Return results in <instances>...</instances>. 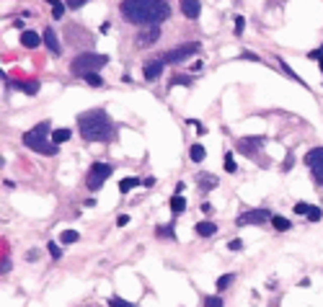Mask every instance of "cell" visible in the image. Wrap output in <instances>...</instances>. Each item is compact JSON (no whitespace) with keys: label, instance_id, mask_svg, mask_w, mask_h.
<instances>
[{"label":"cell","instance_id":"cell-1","mask_svg":"<svg viewBox=\"0 0 323 307\" xmlns=\"http://www.w3.org/2000/svg\"><path fill=\"white\" fill-rule=\"evenodd\" d=\"M122 18L137 26H158L160 21L171 18V6L166 0H122Z\"/></svg>","mask_w":323,"mask_h":307},{"label":"cell","instance_id":"cell-2","mask_svg":"<svg viewBox=\"0 0 323 307\" xmlns=\"http://www.w3.org/2000/svg\"><path fill=\"white\" fill-rule=\"evenodd\" d=\"M78 129L85 142H112L117 137V127L103 108H91V111L78 114Z\"/></svg>","mask_w":323,"mask_h":307},{"label":"cell","instance_id":"cell-3","mask_svg":"<svg viewBox=\"0 0 323 307\" xmlns=\"http://www.w3.org/2000/svg\"><path fill=\"white\" fill-rule=\"evenodd\" d=\"M24 145L36 150L39 155H47V158L57 155V147H60L52 142V124L49 121H39L36 127H31L24 135Z\"/></svg>","mask_w":323,"mask_h":307},{"label":"cell","instance_id":"cell-4","mask_svg":"<svg viewBox=\"0 0 323 307\" xmlns=\"http://www.w3.org/2000/svg\"><path fill=\"white\" fill-rule=\"evenodd\" d=\"M106 62H109V57H106V54L80 52V54L70 62V73H73V75H78V78H85V75H91V73H98Z\"/></svg>","mask_w":323,"mask_h":307},{"label":"cell","instance_id":"cell-5","mask_svg":"<svg viewBox=\"0 0 323 307\" xmlns=\"http://www.w3.org/2000/svg\"><path fill=\"white\" fill-rule=\"evenodd\" d=\"M112 173H114V168H112L109 163H93V165L88 168V178H85V183H88L91 191H98Z\"/></svg>","mask_w":323,"mask_h":307},{"label":"cell","instance_id":"cell-6","mask_svg":"<svg viewBox=\"0 0 323 307\" xmlns=\"http://www.w3.org/2000/svg\"><path fill=\"white\" fill-rule=\"evenodd\" d=\"M202 47L197 41H191V44H181V47H176V49H171V52H166V57H163V62L166 65H179V62H184V59H189L191 54H197Z\"/></svg>","mask_w":323,"mask_h":307},{"label":"cell","instance_id":"cell-7","mask_svg":"<svg viewBox=\"0 0 323 307\" xmlns=\"http://www.w3.org/2000/svg\"><path fill=\"white\" fill-rule=\"evenodd\" d=\"M272 212H266V209H248V212H243L241 217H238V225L241 227H246V225H264V222H272Z\"/></svg>","mask_w":323,"mask_h":307},{"label":"cell","instance_id":"cell-8","mask_svg":"<svg viewBox=\"0 0 323 307\" xmlns=\"http://www.w3.org/2000/svg\"><path fill=\"white\" fill-rule=\"evenodd\" d=\"M261 145H264V137H241L238 140V152L246 158H256L261 152Z\"/></svg>","mask_w":323,"mask_h":307},{"label":"cell","instance_id":"cell-9","mask_svg":"<svg viewBox=\"0 0 323 307\" xmlns=\"http://www.w3.org/2000/svg\"><path fill=\"white\" fill-rule=\"evenodd\" d=\"M163 68H166V62H163V59L147 62V65H145V70H142V73H145V80H147V83L158 80V78H160V73H163Z\"/></svg>","mask_w":323,"mask_h":307},{"label":"cell","instance_id":"cell-10","mask_svg":"<svg viewBox=\"0 0 323 307\" xmlns=\"http://www.w3.org/2000/svg\"><path fill=\"white\" fill-rule=\"evenodd\" d=\"M158 39H160V29L158 26H150V29H145L137 36V44H140V47H150V44H155Z\"/></svg>","mask_w":323,"mask_h":307},{"label":"cell","instance_id":"cell-11","mask_svg":"<svg viewBox=\"0 0 323 307\" xmlns=\"http://www.w3.org/2000/svg\"><path fill=\"white\" fill-rule=\"evenodd\" d=\"M199 11H202V3L199 0H181V13L186 16V18H199Z\"/></svg>","mask_w":323,"mask_h":307},{"label":"cell","instance_id":"cell-12","mask_svg":"<svg viewBox=\"0 0 323 307\" xmlns=\"http://www.w3.org/2000/svg\"><path fill=\"white\" fill-rule=\"evenodd\" d=\"M41 41L49 47V52L57 57V54H62V47H60V41H57V34L52 31V29H44V34H41Z\"/></svg>","mask_w":323,"mask_h":307},{"label":"cell","instance_id":"cell-13","mask_svg":"<svg viewBox=\"0 0 323 307\" xmlns=\"http://www.w3.org/2000/svg\"><path fill=\"white\" fill-rule=\"evenodd\" d=\"M197 183H199V191L207 194V191H212L214 186H218V178H214L212 173H199L197 175Z\"/></svg>","mask_w":323,"mask_h":307},{"label":"cell","instance_id":"cell-14","mask_svg":"<svg viewBox=\"0 0 323 307\" xmlns=\"http://www.w3.org/2000/svg\"><path fill=\"white\" fill-rule=\"evenodd\" d=\"M305 163H308L310 168H320V165H323V147H313V150H308Z\"/></svg>","mask_w":323,"mask_h":307},{"label":"cell","instance_id":"cell-15","mask_svg":"<svg viewBox=\"0 0 323 307\" xmlns=\"http://www.w3.org/2000/svg\"><path fill=\"white\" fill-rule=\"evenodd\" d=\"M39 34L36 31H24V34H21V44H24V47H29V49H36L39 47Z\"/></svg>","mask_w":323,"mask_h":307},{"label":"cell","instance_id":"cell-16","mask_svg":"<svg viewBox=\"0 0 323 307\" xmlns=\"http://www.w3.org/2000/svg\"><path fill=\"white\" fill-rule=\"evenodd\" d=\"M214 232H218V225H214V222H207V219H204V222H197V235L212 237Z\"/></svg>","mask_w":323,"mask_h":307},{"label":"cell","instance_id":"cell-17","mask_svg":"<svg viewBox=\"0 0 323 307\" xmlns=\"http://www.w3.org/2000/svg\"><path fill=\"white\" fill-rule=\"evenodd\" d=\"M70 135H73V132H70L68 127L55 129V132H52V142H55V145H62V142H68V140H70Z\"/></svg>","mask_w":323,"mask_h":307},{"label":"cell","instance_id":"cell-18","mask_svg":"<svg viewBox=\"0 0 323 307\" xmlns=\"http://www.w3.org/2000/svg\"><path fill=\"white\" fill-rule=\"evenodd\" d=\"M272 225H274L279 232H287V230L292 227V222H290L287 217H282V214H274V217H272Z\"/></svg>","mask_w":323,"mask_h":307},{"label":"cell","instance_id":"cell-19","mask_svg":"<svg viewBox=\"0 0 323 307\" xmlns=\"http://www.w3.org/2000/svg\"><path fill=\"white\" fill-rule=\"evenodd\" d=\"M155 235H158L160 240H176V230H174V225H160V227L155 230Z\"/></svg>","mask_w":323,"mask_h":307},{"label":"cell","instance_id":"cell-20","mask_svg":"<svg viewBox=\"0 0 323 307\" xmlns=\"http://www.w3.org/2000/svg\"><path fill=\"white\" fill-rule=\"evenodd\" d=\"M135 186H140V178H122V181H119V191H122V194H129Z\"/></svg>","mask_w":323,"mask_h":307},{"label":"cell","instance_id":"cell-21","mask_svg":"<svg viewBox=\"0 0 323 307\" xmlns=\"http://www.w3.org/2000/svg\"><path fill=\"white\" fill-rule=\"evenodd\" d=\"M189 158H191L194 163H202V160H204V147H202V145H191Z\"/></svg>","mask_w":323,"mask_h":307},{"label":"cell","instance_id":"cell-22","mask_svg":"<svg viewBox=\"0 0 323 307\" xmlns=\"http://www.w3.org/2000/svg\"><path fill=\"white\" fill-rule=\"evenodd\" d=\"M16 88H21V91H26L29 96H34L36 91H39V83L36 80H29V83H13Z\"/></svg>","mask_w":323,"mask_h":307},{"label":"cell","instance_id":"cell-23","mask_svg":"<svg viewBox=\"0 0 323 307\" xmlns=\"http://www.w3.org/2000/svg\"><path fill=\"white\" fill-rule=\"evenodd\" d=\"M191 75H176V78H171V83H168V88H176V85H189L191 88Z\"/></svg>","mask_w":323,"mask_h":307},{"label":"cell","instance_id":"cell-24","mask_svg":"<svg viewBox=\"0 0 323 307\" xmlns=\"http://www.w3.org/2000/svg\"><path fill=\"white\" fill-rule=\"evenodd\" d=\"M171 209H174L176 214L184 212L186 209V199H184V196H171Z\"/></svg>","mask_w":323,"mask_h":307},{"label":"cell","instance_id":"cell-25","mask_svg":"<svg viewBox=\"0 0 323 307\" xmlns=\"http://www.w3.org/2000/svg\"><path fill=\"white\" fill-rule=\"evenodd\" d=\"M233 281H235V274H223V276L218 279V289H220V292H225Z\"/></svg>","mask_w":323,"mask_h":307},{"label":"cell","instance_id":"cell-26","mask_svg":"<svg viewBox=\"0 0 323 307\" xmlns=\"http://www.w3.org/2000/svg\"><path fill=\"white\" fill-rule=\"evenodd\" d=\"M47 3L52 6V16L60 21V18L65 16V3H60V0H47Z\"/></svg>","mask_w":323,"mask_h":307},{"label":"cell","instance_id":"cell-27","mask_svg":"<svg viewBox=\"0 0 323 307\" xmlns=\"http://www.w3.org/2000/svg\"><path fill=\"white\" fill-rule=\"evenodd\" d=\"M78 237H80V235H78L75 230H65V232L60 235V240H62L65 245H70V243H78Z\"/></svg>","mask_w":323,"mask_h":307},{"label":"cell","instance_id":"cell-28","mask_svg":"<svg viewBox=\"0 0 323 307\" xmlns=\"http://www.w3.org/2000/svg\"><path fill=\"white\" fill-rule=\"evenodd\" d=\"M225 170H228V173H235V170H238V165H235V160H233V152H225Z\"/></svg>","mask_w":323,"mask_h":307},{"label":"cell","instance_id":"cell-29","mask_svg":"<svg viewBox=\"0 0 323 307\" xmlns=\"http://www.w3.org/2000/svg\"><path fill=\"white\" fill-rule=\"evenodd\" d=\"M83 80L88 83V85H96V88H98V85H103V78H101V75H96V73H91V75H85Z\"/></svg>","mask_w":323,"mask_h":307},{"label":"cell","instance_id":"cell-30","mask_svg":"<svg viewBox=\"0 0 323 307\" xmlns=\"http://www.w3.org/2000/svg\"><path fill=\"white\" fill-rule=\"evenodd\" d=\"M308 219H310V222H318V219H323V212L318 207H310L308 209Z\"/></svg>","mask_w":323,"mask_h":307},{"label":"cell","instance_id":"cell-31","mask_svg":"<svg viewBox=\"0 0 323 307\" xmlns=\"http://www.w3.org/2000/svg\"><path fill=\"white\" fill-rule=\"evenodd\" d=\"M109 307H135V304H129V302H124L122 297H109Z\"/></svg>","mask_w":323,"mask_h":307},{"label":"cell","instance_id":"cell-32","mask_svg":"<svg viewBox=\"0 0 323 307\" xmlns=\"http://www.w3.org/2000/svg\"><path fill=\"white\" fill-rule=\"evenodd\" d=\"M243 26H246L243 16H235V36H241V34H243Z\"/></svg>","mask_w":323,"mask_h":307},{"label":"cell","instance_id":"cell-33","mask_svg":"<svg viewBox=\"0 0 323 307\" xmlns=\"http://www.w3.org/2000/svg\"><path fill=\"white\" fill-rule=\"evenodd\" d=\"M204 307H223V299L220 297H207L204 299Z\"/></svg>","mask_w":323,"mask_h":307},{"label":"cell","instance_id":"cell-34","mask_svg":"<svg viewBox=\"0 0 323 307\" xmlns=\"http://www.w3.org/2000/svg\"><path fill=\"white\" fill-rule=\"evenodd\" d=\"M310 170H313V181L323 186V165L320 168H310Z\"/></svg>","mask_w":323,"mask_h":307},{"label":"cell","instance_id":"cell-35","mask_svg":"<svg viewBox=\"0 0 323 307\" xmlns=\"http://www.w3.org/2000/svg\"><path fill=\"white\" fill-rule=\"evenodd\" d=\"M85 3H88V0H68V8H70V11H78V8H83Z\"/></svg>","mask_w":323,"mask_h":307},{"label":"cell","instance_id":"cell-36","mask_svg":"<svg viewBox=\"0 0 323 307\" xmlns=\"http://www.w3.org/2000/svg\"><path fill=\"white\" fill-rule=\"evenodd\" d=\"M308 57H310V59H318V62H320V70H323V47H320V49H315V52H310Z\"/></svg>","mask_w":323,"mask_h":307},{"label":"cell","instance_id":"cell-37","mask_svg":"<svg viewBox=\"0 0 323 307\" xmlns=\"http://www.w3.org/2000/svg\"><path fill=\"white\" fill-rule=\"evenodd\" d=\"M308 209H310V207H308L305 202H297V204H295V214H308Z\"/></svg>","mask_w":323,"mask_h":307},{"label":"cell","instance_id":"cell-38","mask_svg":"<svg viewBox=\"0 0 323 307\" xmlns=\"http://www.w3.org/2000/svg\"><path fill=\"white\" fill-rule=\"evenodd\" d=\"M47 248H49V253H52V258H62V251H60V245H57V243H49Z\"/></svg>","mask_w":323,"mask_h":307},{"label":"cell","instance_id":"cell-39","mask_svg":"<svg viewBox=\"0 0 323 307\" xmlns=\"http://www.w3.org/2000/svg\"><path fill=\"white\" fill-rule=\"evenodd\" d=\"M292 160H295V155H292V152H287V158H285V165H282V170H290V168H292Z\"/></svg>","mask_w":323,"mask_h":307},{"label":"cell","instance_id":"cell-40","mask_svg":"<svg viewBox=\"0 0 323 307\" xmlns=\"http://www.w3.org/2000/svg\"><path fill=\"white\" fill-rule=\"evenodd\" d=\"M228 248H230V251H241V248H243V243H241V240H230Z\"/></svg>","mask_w":323,"mask_h":307},{"label":"cell","instance_id":"cell-41","mask_svg":"<svg viewBox=\"0 0 323 307\" xmlns=\"http://www.w3.org/2000/svg\"><path fill=\"white\" fill-rule=\"evenodd\" d=\"M127 222H129V214H119V217H117V225H119V227H124Z\"/></svg>","mask_w":323,"mask_h":307},{"label":"cell","instance_id":"cell-42","mask_svg":"<svg viewBox=\"0 0 323 307\" xmlns=\"http://www.w3.org/2000/svg\"><path fill=\"white\" fill-rule=\"evenodd\" d=\"M0 271H3V274H6V271H11V261H6V258H3V266H0Z\"/></svg>","mask_w":323,"mask_h":307},{"label":"cell","instance_id":"cell-43","mask_svg":"<svg viewBox=\"0 0 323 307\" xmlns=\"http://www.w3.org/2000/svg\"><path fill=\"white\" fill-rule=\"evenodd\" d=\"M112 31V26H109V21H106V24H101V34H109Z\"/></svg>","mask_w":323,"mask_h":307},{"label":"cell","instance_id":"cell-44","mask_svg":"<svg viewBox=\"0 0 323 307\" xmlns=\"http://www.w3.org/2000/svg\"><path fill=\"white\" fill-rule=\"evenodd\" d=\"M241 57H243V59H253V62H256V59H258V57H256V54H251V52H243V54H241Z\"/></svg>","mask_w":323,"mask_h":307},{"label":"cell","instance_id":"cell-45","mask_svg":"<svg viewBox=\"0 0 323 307\" xmlns=\"http://www.w3.org/2000/svg\"><path fill=\"white\" fill-rule=\"evenodd\" d=\"M202 212H204V214H209V212H212V204H209V202H204V204H202Z\"/></svg>","mask_w":323,"mask_h":307}]
</instances>
